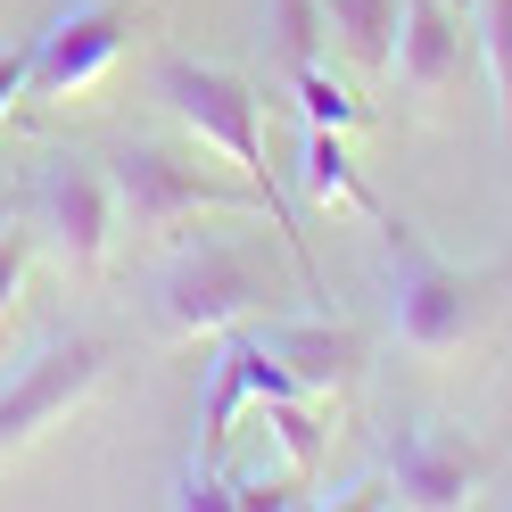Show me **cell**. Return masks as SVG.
Segmentation results:
<instances>
[{
  "label": "cell",
  "mask_w": 512,
  "mask_h": 512,
  "mask_svg": "<svg viewBox=\"0 0 512 512\" xmlns=\"http://www.w3.org/2000/svg\"><path fill=\"white\" fill-rule=\"evenodd\" d=\"M108 182H116V223H133V240H174L182 223H199V215H273V232H281V248H290V265H298V298L306 306L323 298L306 232H298V215L281 207L273 190L223 182L215 166H199V157L174 149V141H124L108 157Z\"/></svg>",
  "instance_id": "1"
},
{
  "label": "cell",
  "mask_w": 512,
  "mask_h": 512,
  "mask_svg": "<svg viewBox=\"0 0 512 512\" xmlns=\"http://www.w3.org/2000/svg\"><path fill=\"white\" fill-rule=\"evenodd\" d=\"M380 306H389V339L422 364H446L496 323L504 273H463L413 232L405 215H380Z\"/></svg>",
  "instance_id": "2"
},
{
  "label": "cell",
  "mask_w": 512,
  "mask_h": 512,
  "mask_svg": "<svg viewBox=\"0 0 512 512\" xmlns=\"http://www.w3.org/2000/svg\"><path fill=\"white\" fill-rule=\"evenodd\" d=\"M281 306L290 298H281L273 265L256 248H240V240H199V248H182L174 265L149 281V323H157V339H174V347L223 339V331L256 323V314H281Z\"/></svg>",
  "instance_id": "3"
},
{
  "label": "cell",
  "mask_w": 512,
  "mask_h": 512,
  "mask_svg": "<svg viewBox=\"0 0 512 512\" xmlns=\"http://www.w3.org/2000/svg\"><path fill=\"white\" fill-rule=\"evenodd\" d=\"M25 223L34 240L50 248V265L67 281H100L108 273V248H116V182H108V157H75V149H50L34 182H25Z\"/></svg>",
  "instance_id": "4"
},
{
  "label": "cell",
  "mask_w": 512,
  "mask_h": 512,
  "mask_svg": "<svg viewBox=\"0 0 512 512\" xmlns=\"http://www.w3.org/2000/svg\"><path fill=\"white\" fill-rule=\"evenodd\" d=\"M149 91L157 100H166L190 133H199L207 149H223L240 166V182H256V190H273L281 207L298 215V199L290 190L273 182V166H265V100H256V91L232 75V67H207V58H182V50H166L149 67Z\"/></svg>",
  "instance_id": "5"
},
{
  "label": "cell",
  "mask_w": 512,
  "mask_h": 512,
  "mask_svg": "<svg viewBox=\"0 0 512 512\" xmlns=\"http://www.w3.org/2000/svg\"><path fill=\"white\" fill-rule=\"evenodd\" d=\"M108 372H116L108 339H83V331L42 339L34 356L17 364V380L0 389V463H9L17 446H34L42 430H58V422H67V413L108 380Z\"/></svg>",
  "instance_id": "6"
},
{
  "label": "cell",
  "mask_w": 512,
  "mask_h": 512,
  "mask_svg": "<svg viewBox=\"0 0 512 512\" xmlns=\"http://www.w3.org/2000/svg\"><path fill=\"white\" fill-rule=\"evenodd\" d=\"M133 17H141V0H67L34 34V83H25V100H75V91H91L124 58Z\"/></svg>",
  "instance_id": "7"
},
{
  "label": "cell",
  "mask_w": 512,
  "mask_h": 512,
  "mask_svg": "<svg viewBox=\"0 0 512 512\" xmlns=\"http://www.w3.org/2000/svg\"><path fill=\"white\" fill-rule=\"evenodd\" d=\"M389 504H422V512H455L488 488V455L471 438H455L446 422H405L389 438Z\"/></svg>",
  "instance_id": "8"
},
{
  "label": "cell",
  "mask_w": 512,
  "mask_h": 512,
  "mask_svg": "<svg viewBox=\"0 0 512 512\" xmlns=\"http://www.w3.org/2000/svg\"><path fill=\"white\" fill-rule=\"evenodd\" d=\"M389 75L413 108H430L446 100L463 75H471V50H463V25L446 0H405V25H397V58H389Z\"/></svg>",
  "instance_id": "9"
},
{
  "label": "cell",
  "mask_w": 512,
  "mask_h": 512,
  "mask_svg": "<svg viewBox=\"0 0 512 512\" xmlns=\"http://www.w3.org/2000/svg\"><path fill=\"white\" fill-rule=\"evenodd\" d=\"M256 331H265V347L298 372L306 397H331V389H347V380L364 372V339L347 331V323H314V314H256Z\"/></svg>",
  "instance_id": "10"
},
{
  "label": "cell",
  "mask_w": 512,
  "mask_h": 512,
  "mask_svg": "<svg viewBox=\"0 0 512 512\" xmlns=\"http://www.w3.org/2000/svg\"><path fill=\"white\" fill-rule=\"evenodd\" d=\"M290 199L298 207H323V215H364V223L389 215L372 199V182L356 174V157H347V133H331V124H306L298 166H290Z\"/></svg>",
  "instance_id": "11"
},
{
  "label": "cell",
  "mask_w": 512,
  "mask_h": 512,
  "mask_svg": "<svg viewBox=\"0 0 512 512\" xmlns=\"http://www.w3.org/2000/svg\"><path fill=\"white\" fill-rule=\"evenodd\" d=\"M323 42H331L323 0H265V9H256V50H265V67L281 83L306 75V67H323Z\"/></svg>",
  "instance_id": "12"
},
{
  "label": "cell",
  "mask_w": 512,
  "mask_h": 512,
  "mask_svg": "<svg viewBox=\"0 0 512 512\" xmlns=\"http://www.w3.org/2000/svg\"><path fill=\"white\" fill-rule=\"evenodd\" d=\"M323 25L339 34V50L356 58L364 75H389V58H397V25H405V0H323Z\"/></svg>",
  "instance_id": "13"
},
{
  "label": "cell",
  "mask_w": 512,
  "mask_h": 512,
  "mask_svg": "<svg viewBox=\"0 0 512 512\" xmlns=\"http://www.w3.org/2000/svg\"><path fill=\"white\" fill-rule=\"evenodd\" d=\"M265 430H273L281 455H290V471H298V479L323 471L331 430H323V413H314V397H265Z\"/></svg>",
  "instance_id": "14"
},
{
  "label": "cell",
  "mask_w": 512,
  "mask_h": 512,
  "mask_svg": "<svg viewBox=\"0 0 512 512\" xmlns=\"http://www.w3.org/2000/svg\"><path fill=\"white\" fill-rule=\"evenodd\" d=\"M290 100H298V116H306V124H331V133H356V124H372V108H364L347 83H331L323 67L290 75Z\"/></svg>",
  "instance_id": "15"
},
{
  "label": "cell",
  "mask_w": 512,
  "mask_h": 512,
  "mask_svg": "<svg viewBox=\"0 0 512 512\" xmlns=\"http://www.w3.org/2000/svg\"><path fill=\"white\" fill-rule=\"evenodd\" d=\"M479 9V50L496 75V108H504V141H512V0H471Z\"/></svg>",
  "instance_id": "16"
},
{
  "label": "cell",
  "mask_w": 512,
  "mask_h": 512,
  "mask_svg": "<svg viewBox=\"0 0 512 512\" xmlns=\"http://www.w3.org/2000/svg\"><path fill=\"white\" fill-rule=\"evenodd\" d=\"M25 265H34V223H9L0 215V323H9V306L25 290Z\"/></svg>",
  "instance_id": "17"
},
{
  "label": "cell",
  "mask_w": 512,
  "mask_h": 512,
  "mask_svg": "<svg viewBox=\"0 0 512 512\" xmlns=\"http://www.w3.org/2000/svg\"><path fill=\"white\" fill-rule=\"evenodd\" d=\"M25 83H34V34H25L17 50H0V116L25 108Z\"/></svg>",
  "instance_id": "18"
},
{
  "label": "cell",
  "mask_w": 512,
  "mask_h": 512,
  "mask_svg": "<svg viewBox=\"0 0 512 512\" xmlns=\"http://www.w3.org/2000/svg\"><path fill=\"white\" fill-rule=\"evenodd\" d=\"M463 9H471V0H463Z\"/></svg>",
  "instance_id": "19"
}]
</instances>
